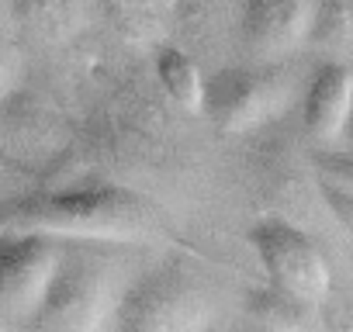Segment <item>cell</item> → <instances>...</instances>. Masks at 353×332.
<instances>
[{
    "label": "cell",
    "instance_id": "obj_4",
    "mask_svg": "<svg viewBox=\"0 0 353 332\" xmlns=\"http://www.w3.org/2000/svg\"><path fill=\"white\" fill-rule=\"evenodd\" d=\"M294 97V80L277 63L229 66L205 76V114L225 135H246L274 125Z\"/></svg>",
    "mask_w": 353,
    "mask_h": 332
},
{
    "label": "cell",
    "instance_id": "obj_19",
    "mask_svg": "<svg viewBox=\"0 0 353 332\" xmlns=\"http://www.w3.org/2000/svg\"><path fill=\"white\" fill-rule=\"evenodd\" d=\"M118 4H125V0H118Z\"/></svg>",
    "mask_w": 353,
    "mask_h": 332
},
{
    "label": "cell",
    "instance_id": "obj_12",
    "mask_svg": "<svg viewBox=\"0 0 353 332\" xmlns=\"http://www.w3.org/2000/svg\"><path fill=\"white\" fill-rule=\"evenodd\" d=\"M308 45L325 56H343L353 49V0H315Z\"/></svg>",
    "mask_w": 353,
    "mask_h": 332
},
{
    "label": "cell",
    "instance_id": "obj_8",
    "mask_svg": "<svg viewBox=\"0 0 353 332\" xmlns=\"http://www.w3.org/2000/svg\"><path fill=\"white\" fill-rule=\"evenodd\" d=\"M353 114V70L339 59L315 66L301 90V132L319 149H336L343 142Z\"/></svg>",
    "mask_w": 353,
    "mask_h": 332
},
{
    "label": "cell",
    "instance_id": "obj_15",
    "mask_svg": "<svg viewBox=\"0 0 353 332\" xmlns=\"http://www.w3.org/2000/svg\"><path fill=\"white\" fill-rule=\"evenodd\" d=\"M18 87H21V59L8 42H0V104H4Z\"/></svg>",
    "mask_w": 353,
    "mask_h": 332
},
{
    "label": "cell",
    "instance_id": "obj_7",
    "mask_svg": "<svg viewBox=\"0 0 353 332\" xmlns=\"http://www.w3.org/2000/svg\"><path fill=\"white\" fill-rule=\"evenodd\" d=\"M315 0H239V35L256 63H281L308 45Z\"/></svg>",
    "mask_w": 353,
    "mask_h": 332
},
{
    "label": "cell",
    "instance_id": "obj_14",
    "mask_svg": "<svg viewBox=\"0 0 353 332\" xmlns=\"http://www.w3.org/2000/svg\"><path fill=\"white\" fill-rule=\"evenodd\" d=\"M315 184H319V201L325 205L332 222L353 239V194H346V191H339L332 184H322V180H315Z\"/></svg>",
    "mask_w": 353,
    "mask_h": 332
},
{
    "label": "cell",
    "instance_id": "obj_18",
    "mask_svg": "<svg viewBox=\"0 0 353 332\" xmlns=\"http://www.w3.org/2000/svg\"><path fill=\"white\" fill-rule=\"evenodd\" d=\"M0 332H14V325H11V322H8L4 315H0Z\"/></svg>",
    "mask_w": 353,
    "mask_h": 332
},
{
    "label": "cell",
    "instance_id": "obj_16",
    "mask_svg": "<svg viewBox=\"0 0 353 332\" xmlns=\"http://www.w3.org/2000/svg\"><path fill=\"white\" fill-rule=\"evenodd\" d=\"M229 332H267V329H260V325H253V322H243V325H232Z\"/></svg>",
    "mask_w": 353,
    "mask_h": 332
},
{
    "label": "cell",
    "instance_id": "obj_1",
    "mask_svg": "<svg viewBox=\"0 0 353 332\" xmlns=\"http://www.w3.org/2000/svg\"><path fill=\"white\" fill-rule=\"evenodd\" d=\"M159 229L163 218L156 205L111 177L42 184L28 194L0 201V232H39L52 239L128 246L156 239Z\"/></svg>",
    "mask_w": 353,
    "mask_h": 332
},
{
    "label": "cell",
    "instance_id": "obj_17",
    "mask_svg": "<svg viewBox=\"0 0 353 332\" xmlns=\"http://www.w3.org/2000/svg\"><path fill=\"white\" fill-rule=\"evenodd\" d=\"M343 142H346V149L353 152V114H350V125H346V135H343Z\"/></svg>",
    "mask_w": 353,
    "mask_h": 332
},
{
    "label": "cell",
    "instance_id": "obj_2",
    "mask_svg": "<svg viewBox=\"0 0 353 332\" xmlns=\"http://www.w3.org/2000/svg\"><path fill=\"white\" fill-rule=\"evenodd\" d=\"M215 311L208 280L188 260L170 256L125 284L111 332H208Z\"/></svg>",
    "mask_w": 353,
    "mask_h": 332
},
{
    "label": "cell",
    "instance_id": "obj_10",
    "mask_svg": "<svg viewBox=\"0 0 353 332\" xmlns=\"http://www.w3.org/2000/svg\"><path fill=\"white\" fill-rule=\"evenodd\" d=\"M14 21L46 45L73 39L87 21V0H11Z\"/></svg>",
    "mask_w": 353,
    "mask_h": 332
},
{
    "label": "cell",
    "instance_id": "obj_9",
    "mask_svg": "<svg viewBox=\"0 0 353 332\" xmlns=\"http://www.w3.org/2000/svg\"><path fill=\"white\" fill-rule=\"evenodd\" d=\"M243 311H246V322L267 332H329L322 304H312L274 284L250 287L243 294Z\"/></svg>",
    "mask_w": 353,
    "mask_h": 332
},
{
    "label": "cell",
    "instance_id": "obj_13",
    "mask_svg": "<svg viewBox=\"0 0 353 332\" xmlns=\"http://www.w3.org/2000/svg\"><path fill=\"white\" fill-rule=\"evenodd\" d=\"M312 174H315V180L353 194V152L350 149H315Z\"/></svg>",
    "mask_w": 353,
    "mask_h": 332
},
{
    "label": "cell",
    "instance_id": "obj_3",
    "mask_svg": "<svg viewBox=\"0 0 353 332\" xmlns=\"http://www.w3.org/2000/svg\"><path fill=\"white\" fill-rule=\"evenodd\" d=\"M125 284L111 256L97 249H66L25 332H111Z\"/></svg>",
    "mask_w": 353,
    "mask_h": 332
},
{
    "label": "cell",
    "instance_id": "obj_11",
    "mask_svg": "<svg viewBox=\"0 0 353 332\" xmlns=\"http://www.w3.org/2000/svg\"><path fill=\"white\" fill-rule=\"evenodd\" d=\"M152 73L156 83L163 90V97L184 114H205V76L198 70V63L176 45H163L152 59Z\"/></svg>",
    "mask_w": 353,
    "mask_h": 332
},
{
    "label": "cell",
    "instance_id": "obj_5",
    "mask_svg": "<svg viewBox=\"0 0 353 332\" xmlns=\"http://www.w3.org/2000/svg\"><path fill=\"white\" fill-rule=\"evenodd\" d=\"M246 239L267 273V284H274L288 294H298L312 304L329 301L332 267L312 232H305L301 225H294L281 215H267L246 232Z\"/></svg>",
    "mask_w": 353,
    "mask_h": 332
},
{
    "label": "cell",
    "instance_id": "obj_6",
    "mask_svg": "<svg viewBox=\"0 0 353 332\" xmlns=\"http://www.w3.org/2000/svg\"><path fill=\"white\" fill-rule=\"evenodd\" d=\"M63 242L39 232H0V315L28 325L63 263Z\"/></svg>",
    "mask_w": 353,
    "mask_h": 332
}]
</instances>
